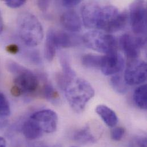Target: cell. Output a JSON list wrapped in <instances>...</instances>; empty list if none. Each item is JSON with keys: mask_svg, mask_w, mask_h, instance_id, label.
I'll list each match as a JSON object with an SVG mask.
<instances>
[{"mask_svg": "<svg viewBox=\"0 0 147 147\" xmlns=\"http://www.w3.org/2000/svg\"><path fill=\"white\" fill-rule=\"evenodd\" d=\"M128 19L126 11L120 12L114 6H102L95 2L90 12V26L107 33H113L123 29L126 26Z\"/></svg>", "mask_w": 147, "mask_h": 147, "instance_id": "6da1fadb", "label": "cell"}, {"mask_svg": "<svg viewBox=\"0 0 147 147\" xmlns=\"http://www.w3.org/2000/svg\"><path fill=\"white\" fill-rule=\"evenodd\" d=\"M64 92L71 107L77 113L82 112L94 95L92 85L85 80L76 76L68 83Z\"/></svg>", "mask_w": 147, "mask_h": 147, "instance_id": "7a4b0ae2", "label": "cell"}, {"mask_svg": "<svg viewBox=\"0 0 147 147\" xmlns=\"http://www.w3.org/2000/svg\"><path fill=\"white\" fill-rule=\"evenodd\" d=\"M17 27L20 38L28 46H37L43 39L42 25L38 18L30 13L22 12L18 16Z\"/></svg>", "mask_w": 147, "mask_h": 147, "instance_id": "3957f363", "label": "cell"}, {"mask_svg": "<svg viewBox=\"0 0 147 147\" xmlns=\"http://www.w3.org/2000/svg\"><path fill=\"white\" fill-rule=\"evenodd\" d=\"M82 41L88 48L100 53L108 55L117 52V41L109 33L91 30L83 36Z\"/></svg>", "mask_w": 147, "mask_h": 147, "instance_id": "277c9868", "label": "cell"}, {"mask_svg": "<svg viewBox=\"0 0 147 147\" xmlns=\"http://www.w3.org/2000/svg\"><path fill=\"white\" fill-rule=\"evenodd\" d=\"M129 17L134 32L146 37L147 33V7L144 1H135L130 6Z\"/></svg>", "mask_w": 147, "mask_h": 147, "instance_id": "5b68a950", "label": "cell"}, {"mask_svg": "<svg viewBox=\"0 0 147 147\" xmlns=\"http://www.w3.org/2000/svg\"><path fill=\"white\" fill-rule=\"evenodd\" d=\"M14 86L17 87L22 94H32L37 92L40 81L36 74L25 68L21 72L15 75Z\"/></svg>", "mask_w": 147, "mask_h": 147, "instance_id": "8992f818", "label": "cell"}, {"mask_svg": "<svg viewBox=\"0 0 147 147\" xmlns=\"http://www.w3.org/2000/svg\"><path fill=\"white\" fill-rule=\"evenodd\" d=\"M30 118L36 123L43 134L53 133L57 129L58 116L53 110L46 109L36 111Z\"/></svg>", "mask_w": 147, "mask_h": 147, "instance_id": "52a82bcc", "label": "cell"}, {"mask_svg": "<svg viewBox=\"0 0 147 147\" xmlns=\"http://www.w3.org/2000/svg\"><path fill=\"white\" fill-rule=\"evenodd\" d=\"M147 74V64L144 61L132 60L128 64L124 78L127 85H138L146 81Z\"/></svg>", "mask_w": 147, "mask_h": 147, "instance_id": "ba28073f", "label": "cell"}, {"mask_svg": "<svg viewBox=\"0 0 147 147\" xmlns=\"http://www.w3.org/2000/svg\"><path fill=\"white\" fill-rule=\"evenodd\" d=\"M146 42V37L133 36L127 33L123 34L120 40L121 47L130 60L137 59Z\"/></svg>", "mask_w": 147, "mask_h": 147, "instance_id": "9c48e42d", "label": "cell"}, {"mask_svg": "<svg viewBox=\"0 0 147 147\" xmlns=\"http://www.w3.org/2000/svg\"><path fill=\"white\" fill-rule=\"evenodd\" d=\"M124 67V60L116 52L103 56L100 69L105 75L110 76L120 74Z\"/></svg>", "mask_w": 147, "mask_h": 147, "instance_id": "30bf717a", "label": "cell"}, {"mask_svg": "<svg viewBox=\"0 0 147 147\" xmlns=\"http://www.w3.org/2000/svg\"><path fill=\"white\" fill-rule=\"evenodd\" d=\"M102 129L100 127L87 125L76 131L74 134V140L81 144H90L97 142L101 137Z\"/></svg>", "mask_w": 147, "mask_h": 147, "instance_id": "8fae6325", "label": "cell"}, {"mask_svg": "<svg viewBox=\"0 0 147 147\" xmlns=\"http://www.w3.org/2000/svg\"><path fill=\"white\" fill-rule=\"evenodd\" d=\"M60 20L63 26L70 32H78L81 29V21L74 10H69L64 12L61 16Z\"/></svg>", "mask_w": 147, "mask_h": 147, "instance_id": "7c38bea8", "label": "cell"}, {"mask_svg": "<svg viewBox=\"0 0 147 147\" xmlns=\"http://www.w3.org/2000/svg\"><path fill=\"white\" fill-rule=\"evenodd\" d=\"M54 38L57 49L68 48L76 46L79 41L70 33L55 30Z\"/></svg>", "mask_w": 147, "mask_h": 147, "instance_id": "4fadbf2b", "label": "cell"}, {"mask_svg": "<svg viewBox=\"0 0 147 147\" xmlns=\"http://www.w3.org/2000/svg\"><path fill=\"white\" fill-rule=\"evenodd\" d=\"M96 112L109 127H115L118 123V117L116 113L105 105H98L96 108Z\"/></svg>", "mask_w": 147, "mask_h": 147, "instance_id": "5bb4252c", "label": "cell"}, {"mask_svg": "<svg viewBox=\"0 0 147 147\" xmlns=\"http://www.w3.org/2000/svg\"><path fill=\"white\" fill-rule=\"evenodd\" d=\"M21 131L24 137L29 140L37 139L43 134L36 123L30 117L23 123Z\"/></svg>", "mask_w": 147, "mask_h": 147, "instance_id": "9a60e30c", "label": "cell"}, {"mask_svg": "<svg viewBox=\"0 0 147 147\" xmlns=\"http://www.w3.org/2000/svg\"><path fill=\"white\" fill-rule=\"evenodd\" d=\"M55 29H50L47 33L45 43L44 54L46 59L48 61H52L55 57L57 47L54 38Z\"/></svg>", "mask_w": 147, "mask_h": 147, "instance_id": "2e32d148", "label": "cell"}, {"mask_svg": "<svg viewBox=\"0 0 147 147\" xmlns=\"http://www.w3.org/2000/svg\"><path fill=\"white\" fill-rule=\"evenodd\" d=\"M10 115V108L9 102L6 96L0 92V129L7 124Z\"/></svg>", "mask_w": 147, "mask_h": 147, "instance_id": "e0dca14e", "label": "cell"}, {"mask_svg": "<svg viewBox=\"0 0 147 147\" xmlns=\"http://www.w3.org/2000/svg\"><path fill=\"white\" fill-rule=\"evenodd\" d=\"M134 100L136 105L142 109L147 108V85H141L137 88L134 92Z\"/></svg>", "mask_w": 147, "mask_h": 147, "instance_id": "ac0fdd59", "label": "cell"}, {"mask_svg": "<svg viewBox=\"0 0 147 147\" xmlns=\"http://www.w3.org/2000/svg\"><path fill=\"white\" fill-rule=\"evenodd\" d=\"M102 56L94 54H86L84 55L81 58L82 64L88 68L100 69L102 61Z\"/></svg>", "mask_w": 147, "mask_h": 147, "instance_id": "d6986e66", "label": "cell"}, {"mask_svg": "<svg viewBox=\"0 0 147 147\" xmlns=\"http://www.w3.org/2000/svg\"><path fill=\"white\" fill-rule=\"evenodd\" d=\"M110 82L113 89L119 93L124 94L128 90L127 84L124 78L119 74L113 75L111 78Z\"/></svg>", "mask_w": 147, "mask_h": 147, "instance_id": "ffe728a7", "label": "cell"}, {"mask_svg": "<svg viewBox=\"0 0 147 147\" xmlns=\"http://www.w3.org/2000/svg\"><path fill=\"white\" fill-rule=\"evenodd\" d=\"M41 93L42 97L51 102H56L59 98L58 92L55 89L52 84L45 82L41 88Z\"/></svg>", "mask_w": 147, "mask_h": 147, "instance_id": "44dd1931", "label": "cell"}, {"mask_svg": "<svg viewBox=\"0 0 147 147\" xmlns=\"http://www.w3.org/2000/svg\"><path fill=\"white\" fill-rule=\"evenodd\" d=\"M60 61L63 68V74L67 77L72 78L76 76V73L72 68L68 56L65 53H61L60 56Z\"/></svg>", "mask_w": 147, "mask_h": 147, "instance_id": "7402d4cb", "label": "cell"}, {"mask_svg": "<svg viewBox=\"0 0 147 147\" xmlns=\"http://www.w3.org/2000/svg\"><path fill=\"white\" fill-rule=\"evenodd\" d=\"M147 137L145 136H136L130 140L128 147H147Z\"/></svg>", "mask_w": 147, "mask_h": 147, "instance_id": "603a6c76", "label": "cell"}, {"mask_svg": "<svg viewBox=\"0 0 147 147\" xmlns=\"http://www.w3.org/2000/svg\"><path fill=\"white\" fill-rule=\"evenodd\" d=\"M125 134V129L123 127H116L111 132L112 139L116 142L120 141Z\"/></svg>", "mask_w": 147, "mask_h": 147, "instance_id": "cb8c5ba5", "label": "cell"}, {"mask_svg": "<svg viewBox=\"0 0 147 147\" xmlns=\"http://www.w3.org/2000/svg\"><path fill=\"white\" fill-rule=\"evenodd\" d=\"M5 4L11 8H18L23 6L26 1L23 0H6L5 1Z\"/></svg>", "mask_w": 147, "mask_h": 147, "instance_id": "d4e9b609", "label": "cell"}, {"mask_svg": "<svg viewBox=\"0 0 147 147\" xmlns=\"http://www.w3.org/2000/svg\"><path fill=\"white\" fill-rule=\"evenodd\" d=\"M51 2L49 1H38L37 4L38 8L42 11H45L49 7Z\"/></svg>", "mask_w": 147, "mask_h": 147, "instance_id": "484cf974", "label": "cell"}, {"mask_svg": "<svg viewBox=\"0 0 147 147\" xmlns=\"http://www.w3.org/2000/svg\"><path fill=\"white\" fill-rule=\"evenodd\" d=\"M80 2L81 1L79 0H65L61 2L63 6L69 8L74 7V6L78 5Z\"/></svg>", "mask_w": 147, "mask_h": 147, "instance_id": "4316f807", "label": "cell"}, {"mask_svg": "<svg viewBox=\"0 0 147 147\" xmlns=\"http://www.w3.org/2000/svg\"><path fill=\"white\" fill-rule=\"evenodd\" d=\"M5 49L8 53H11V54H13V55L17 54L19 52L18 46L16 44H10L9 45H7Z\"/></svg>", "mask_w": 147, "mask_h": 147, "instance_id": "83f0119b", "label": "cell"}, {"mask_svg": "<svg viewBox=\"0 0 147 147\" xmlns=\"http://www.w3.org/2000/svg\"><path fill=\"white\" fill-rule=\"evenodd\" d=\"M3 27H4L3 20L2 16V15H1V11H0V34L2 33V31H3Z\"/></svg>", "mask_w": 147, "mask_h": 147, "instance_id": "f1b7e54d", "label": "cell"}, {"mask_svg": "<svg viewBox=\"0 0 147 147\" xmlns=\"http://www.w3.org/2000/svg\"><path fill=\"white\" fill-rule=\"evenodd\" d=\"M0 147H6V142L5 139L0 136Z\"/></svg>", "mask_w": 147, "mask_h": 147, "instance_id": "f546056e", "label": "cell"}, {"mask_svg": "<svg viewBox=\"0 0 147 147\" xmlns=\"http://www.w3.org/2000/svg\"><path fill=\"white\" fill-rule=\"evenodd\" d=\"M36 147H60L59 146H37Z\"/></svg>", "mask_w": 147, "mask_h": 147, "instance_id": "4dcf8cb0", "label": "cell"}, {"mask_svg": "<svg viewBox=\"0 0 147 147\" xmlns=\"http://www.w3.org/2000/svg\"></svg>", "mask_w": 147, "mask_h": 147, "instance_id": "1f68e13d", "label": "cell"}]
</instances>
